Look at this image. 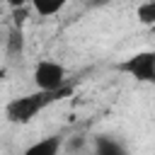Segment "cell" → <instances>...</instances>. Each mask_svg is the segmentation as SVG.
<instances>
[{
  "mask_svg": "<svg viewBox=\"0 0 155 155\" xmlns=\"http://www.w3.org/2000/svg\"><path fill=\"white\" fill-rule=\"evenodd\" d=\"M31 80H34L36 90H46V92L68 87V73H65V68H63L61 63H56V61H39V63L34 65Z\"/></svg>",
  "mask_w": 155,
  "mask_h": 155,
  "instance_id": "obj_2",
  "label": "cell"
},
{
  "mask_svg": "<svg viewBox=\"0 0 155 155\" xmlns=\"http://www.w3.org/2000/svg\"><path fill=\"white\" fill-rule=\"evenodd\" d=\"M63 150V136H46V138H39L34 140L29 148H24L22 155H61Z\"/></svg>",
  "mask_w": 155,
  "mask_h": 155,
  "instance_id": "obj_4",
  "label": "cell"
},
{
  "mask_svg": "<svg viewBox=\"0 0 155 155\" xmlns=\"http://www.w3.org/2000/svg\"><path fill=\"white\" fill-rule=\"evenodd\" d=\"M94 155H128L126 148L109 136H97L94 138Z\"/></svg>",
  "mask_w": 155,
  "mask_h": 155,
  "instance_id": "obj_5",
  "label": "cell"
},
{
  "mask_svg": "<svg viewBox=\"0 0 155 155\" xmlns=\"http://www.w3.org/2000/svg\"><path fill=\"white\" fill-rule=\"evenodd\" d=\"M73 92V87H63V90H53V92H46V90H36V92H29V94H22V97H15L7 102L5 107V116L7 121L12 124H29L31 119H36L46 107H51L53 102L68 97Z\"/></svg>",
  "mask_w": 155,
  "mask_h": 155,
  "instance_id": "obj_1",
  "label": "cell"
},
{
  "mask_svg": "<svg viewBox=\"0 0 155 155\" xmlns=\"http://www.w3.org/2000/svg\"><path fill=\"white\" fill-rule=\"evenodd\" d=\"M22 46H24V41H22V27L10 29V36H7V51H10V53H22Z\"/></svg>",
  "mask_w": 155,
  "mask_h": 155,
  "instance_id": "obj_8",
  "label": "cell"
},
{
  "mask_svg": "<svg viewBox=\"0 0 155 155\" xmlns=\"http://www.w3.org/2000/svg\"><path fill=\"white\" fill-rule=\"evenodd\" d=\"M85 2H99V0H85Z\"/></svg>",
  "mask_w": 155,
  "mask_h": 155,
  "instance_id": "obj_9",
  "label": "cell"
},
{
  "mask_svg": "<svg viewBox=\"0 0 155 155\" xmlns=\"http://www.w3.org/2000/svg\"><path fill=\"white\" fill-rule=\"evenodd\" d=\"M119 70L128 73L138 82H155V51H138L119 63Z\"/></svg>",
  "mask_w": 155,
  "mask_h": 155,
  "instance_id": "obj_3",
  "label": "cell"
},
{
  "mask_svg": "<svg viewBox=\"0 0 155 155\" xmlns=\"http://www.w3.org/2000/svg\"><path fill=\"white\" fill-rule=\"evenodd\" d=\"M70 0H29L31 10L41 17H51V15H58Z\"/></svg>",
  "mask_w": 155,
  "mask_h": 155,
  "instance_id": "obj_6",
  "label": "cell"
},
{
  "mask_svg": "<svg viewBox=\"0 0 155 155\" xmlns=\"http://www.w3.org/2000/svg\"><path fill=\"white\" fill-rule=\"evenodd\" d=\"M136 17L140 24H155V0H143L138 7H136Z\"/></svg>",
  "mask_w": 155,
  "mask_h": 155,
  "instance_id": "obj_7",
  "label": "cell"
}]
</instances>
